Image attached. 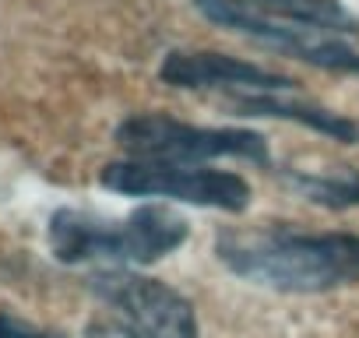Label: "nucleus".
Masks as SVG:
<instances>
[{"mask_svg": "<svg viewBox=\"0 0 359 338\" xmlns=\"http://www.w3.org/2000/svg\"><path fill=\"white\" fill-rule=\"evenodd\" d=\"M215 257L236 278L289 292L320 296L359 282V233H306L289 222L229 226L215 233Z\"/></svg>", "mask_w": 359, "mask_h": 338, "instance_id": "f257e3e1", "label": "nucleus"}, {"mask_svg": "<svg viewBox=\"0 0 359 338\" xmlns=\"http://www.w3.org/2000/svg\"><path fill=\"white\" fill-rule=\"evenodd\" d=\"M191 226L169 205L148 201L123 219H102L81 208H60L50 215L46 240L60 264H102V268H148L187 243Z\"/></svg>", "mask_w": 359, "mask_h": 338, "instance_id": "f03ea898", "label": "nucleus"}, {"mask_svg": "<svg viewBox=\"0 0 359 338\" xmlns=\"http://www.w3.org/2000/svg\"><path fill=\"white\" fill-rule=\"evenodd\" d=\"M113 137L127 158L144 162L208 165L215 158H247L254 165H271L268 137L250 127H201L169 113H130Z\"/></svg>", "mask_w": 359, "mask_h": 338, "instance_id": "7ed1b4c3", "label": "nucleus"}, {"mask_svg": "<svg viewBox=\"0 0 359 338\" xmlns=\"http://www.w3.org/2000/svg\"><path fill=\"white\" fill-rule=\"evenodd\" d=\"M99 184L123 198H169L194 208H215L243 215L254 201L250 184L233 169L187 165V162H144L116 158L99 169Z\"/></svg>", "mask_w": 359, "mask_h": 338, "instance_id": "20e7f679", "label": "nucleus"}, {"mask_svg": "<svg viewBox=\"0 0 359 338\" xmlns=\"http://www.w3.org/2000/svg\"><path fill=\"white\" fill-rule=\"evenodd\" d=\"M88 289L137 338H201L194 303L162 278L141 275L137 268H99L88 275Z\"/></svg>", "mask_w": 359, "mask_h": 338, "instance_id": "39448f33", "label": "nucleus"}, {"mask_svg": "<svg viewBox=\"0 0 359 338\" xmlns=\"http://www.w3.org/2000/svg\"><path fill=\"white\" fill-rule=\"evenodd\" d=\"M201 18H208L219 29H229L243 39H254L275 53H285L292 60H303L317 71L331 74H355L359 78V50L348 46L345 36L313 29V25H289V22H264L247 11H240L229 0H191Z\"/></svg>", "mask_w": 359, "mask_h": 338, "instance_id": "423d86ee", "label": "nucleus"}, {"mask_svg": "<svg viewBox=\"0 0 359 338\" xmlns=\"http://www.w3.org/2000/svg\"><path fill=\"white\" fill-rule=\"evenodd\" d=\"M158 81L180 92H222L226 99L299 92L296 78L215 50H169L158 64Z\"/></svg>", "mask_w": 359, "mask_h": 338, "instance_id": "0eeeda50", "label": "nucleus"}, {"mask_svg": "<svg viewBox=\"0 0 359 338\" xmlns=\"http://www.w3.org/2000/svg\"><path fill=\"white\" fill-rule=\"evenodd\" d=\"M236 116H250V120H285L296 127H306L327 141L338 144H359V120L334 113L313 99H303L296 92H271V95H236L229 99Z\"/></svg>", "mask_w": 359, "mask_h": 338, "instance_id": "6e6552de", "label": "nucleus"}, {"mask_svg": "<svg viewBox=\"0 0 359 338\" xmlns=\"http://www.w3.org/2000/svg\"><path fill=\"white\" fill-rule=\"evenodd\" d=\"M240 11L264 18V22H289V25H313L334 36H359V18L341 0H229Z\"/></svg>", "mask_w": 359, "mask_h": 338, "instance_id": "1a4fd4ad", "label": "nucleus"}, {"mask_svg": "<svg viewBox=\"0 0 359 338\" xmlns=\"http://www.w3.org/2000/svg\"><path fill=\"white\" fill-rule=\"evenodd\" d=\"M275 173L282 177L285 187H292L303 201L317 208H327V212L359 208V165H338V169H324V173L282 165Z\"/></svg>", "mask_w": 359, "mask_h": 338, "instance_id": "9d476101", "label": "nucleus"}, {"mask_svg": "<svg viewBox=\"0 0 359 338\" xmlns=\"http://www.w3.org/2000/svg\"><path fill=\"white\" fill-rule=\"evenodd\" d=\"M0 338H64V334L36 327V324H29L22 317H11V313H0Z\"/></svg>", "mask_w": 359, "mask_h": 338, "instance_id": "9b49d317", "label": "nucleus"}, {"mask_svg": "<svg viewBox=\"0 0 359 338\" xmlns=\"http://www.w3.org/2000/svg\"><path fill=\"white\" fill-rule=\"evenodd\" d=\"M88 338H137L120 317H99L88 324Z\"/></svg>", "mask_w": 359, "mask_h": 338, "instance_id": "f8f14e48", "label": "nucleus"}]
</instances>
